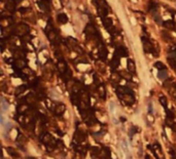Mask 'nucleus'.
<instances>
[{"mask_svg":"<svg viewBox=\"0 0 176 159\" xmlns=\"http://www.w3.org/2000/svg\"><path fill=\"white\" fill-rule=\"evenodd\" d=\"M138 130H139V129H138V127H137V126H132V127L130 128V132H129L130 138H133V137H134V134L138 132Z\"/></svg>","mask_w":176,"mask_h":159,"instance_id":"nucleus-35","label":"nucleus"},{"mask_svg":"<svg viewBox=\"0 0 176 159\" xmlns=\"http://www.w3.org/2000/svg\"><path fill=\"white\" fill-rule=\"evenodd\" d=\"M25 55H26L25 49L17 48V49L14 51V58H15V60H18V59H25Z\"/></svg>","mask_w":176,"mask_h":159,"instance_id":"nucleus-20","label":"nucleus"},{"mask_svg":"<svg viewBox=\"0 0 176 159\" xmlns=\"http://www.w3.org/2000/svg\"><path fill=\"white\" fill-rule=\"evenodd\" d=\"M127 66H128V71H129L131 74L136 72V66H135V63H134L133 60H128Z\"/></svg>","mask_w":176,"mask_h":159,"instance_id":"nucleus-27","label":"nucleus"},{"mask_svg":"<svg viewBox=\"0 0 176 159\" xmlns=\"http://www.w3.org/2000/svg\"><path fill=\"white\" fill-rule=\"evenodd\" d=\"M45 34H46V36H47V39L52 42V43H57L58 42V38H59V36H58V33L56 32V30L54 29V27H53V25L52 24H47V26H46V28H45Z\"/></svg>","mask_w":176,"mask_h":159,"instance_id":"nucleus-6","label":"nucleus"},{"mask_svg":"<svg viewBox=\"0 0 176 159\" xmlns=\"http://www.w3.org/2000/svg\"><path fill=\"white\" fill-rule=\"evenodd\" d=\"M116 94H118V97L120 98V100L122 101L123 104L131 106V105H133L135 103L134 94L130 88L120 85V86L116 87Z\"/></svg>","mask_w":176,"mask_h":159,"instance_id":"nucleus-1","label":"nucleus"},{"mask_svg":"<svg viewBox=\"0 0 176 159\" xmlns=\"http://www.w3.org/2000/svg\"><path fill=\"white\" fill-rule=\"evenodd\" d=\"M17 143H18L20 146H24V145L27 143V139H26V137L20 133V134L18 135V138H17Z\"/></svg>","mask_w":176,"mask_h":159,"instance_id":"nucleus-30","label":"nucleus"},{"mask_svg":"<svg viewBox=\"0 0 176 159\" xmlns=\"http://www.w3.org/2000/svg\"><path fill=\"white\" fill-rule=\"evenodd\" d=\"M17 3L14 1V0H7L6 3H5V8L6 10H8L9 13H14L17 8Z\"/></svg>","mask_w":176,"mask_h":159,"instance_id":"nucleus-18","label":"nucleus"},{"mask_svg":"<svg viewBox=\"0 0 176 159\" xmlns=\"http://www.w3.org/2000/svg\"><path fill=\"white\" fill-rule=\"evenodd\" d=\"M78 97H79V103H78V106H77L78 109L80 111L90 109V96H89V93H87L85 89H82L78 94Z\"/></svg>","mask_w":176,"mask_h":159,"instance_id":"nucleus-2","label":"nucleus"},{"mask_svg":"<svg viewBox=\"0 0 176 159\" xmlns=\"http://www.w3.org/2000/svg\"><path fill=\"white\" fill-rule=\"evenodd\" d=\"M14 69L17 70V71H22L24 68H26V61L25 59H18V60H15L14 64Z\"/></svg>","mask_w":176,"mask_h":159,"instance_id":"nucleus-13","label":"nucleus"},{"mask_svg":"<svg viewBox=\"0 0 176 159\" xmlns=\"http://www.w3.org/2000/svg\"><path fill=\"white\" fill-rule=\"evenodd\" d=\"M27 89V85H20L19 87H17V89H16V95L17 96H20V95H22V94H24L25 93V90Z\"/></svg>","mask_w":176,"mask_h":159,"instance_id":"nucleus-32","label":"nucleus"},{"mask_svg":"<svg viewBox=\"0 0 176 159\" xmlns=\"http://www.w3.org/2000/svg\"><path fill=\"white\" fill-rule=\"evenodd\" d=\"M175 86H176V83H175Z\"/></svg>","mask_w":176,"mask_h":159,"instance_id":"nucleus-41","label":"nucleus"},{"mask_svg":"<svg viewBox=\"0 0 176 159\" xmlns=\"http://www.w3.org/2000/svg\"><path fill=\"white\" fill-rule=\"evenodd\" d=\"M158 77L161 79V80H167L168 79V72L167 70H162V71H159V74H158Z\"/></svg>","mask_w":176,"mask_h":159,"instance_id":"nucleus-31","label":"nucleus"},{"mask_svg":"<svg viewBox=\"0 0 176 159\" xmlns=\"http://www.w3.org/2000/svg\"><path fill=\"white\" fill-rule=\"evenodd\" d=\"M110 79H111V81L113 82V83H120V81H121V79H122V77H121V75L119 74V73H112L111 74V77H110Z\"/></svg>","mask_w":176,"mask_h":159,"instance_id":"nucleus-29","label":"nucleus"},{"mask_svg":"<svg viewBox=\"0 0 176 159\" xmlns=\"http://www.w3.org/2000/svg\"><path fill=\"white\" fill-rule=\"evenodd\" d=\"M98 54H99V58L105 62L107 60V56H108V50L106 48V46L103 44V43H100L99 44V47H98Z\"/></svg>","mask_w":176,"mask_h":159,"instance_id":"nucleus-10","label":"nucleus"},{"mask_svg":"<svg viewBox=\"0 0 176 159\" xmlns=\"http://www.w3.org/2000/svg\"><path fill=\"white\" fill-rule=\"evenodd\" d=\"M163 26L165 28H167L168 30H175L176 28V25H175V22L174 21H171V20H168L166 22L163 23Z\"/></svg>","mask_w":176,"mask_h":159,"instance_id":"nucleus-25","label":"nucleus"},{"mask_svg":"<svg viewBox=\"0 0 176 159\" xmlns=\"http://www.w3.org/2000/svg\"><path fill=\"white\" fill-rule=\"evenodd\" d=\"M73 140L75 142V144L77 145H81L83 146L85 143H86V134L84 132L83 129H76L75 133L73 134Z\"/></svg>","mask_w":176,"mask_h":159,"instance_id":"nucleus-7","label":"nucleus"},{"mask_svg":"<svg viewBox=\"0 0 176 159\" xmlns=\"http://www.w3.org/2000/svg\"><path fill=\"white\" fill-rule=\"evenodd\" d=\"M30 110V106L26 103H23V104H20L18 107H17V112H18V114H23V115H25L28 111Z\"/></svg>","mask_w":176,"mask_h":159,"instance_id":"nucleus-17","label":"nucleus"},{"mask_svg":"<svg viewBox=\"0 0 176 159\" xmlns=\"http://www.w3.org/2000/svg\"><path fill=\"white\" fill-rule=\"evenodd\" d=\"M142 44H143V49H144L145 52H148V53L153 52L154 55H157V56L159 55V54L155 52V47H154V45L152 44V42H151L148 38L142 37Z\"/></svg>","mask_w":176,"mask_h":159,"instance_id":"nucleus-9","label":"nucleus"},{"mask_svg":"<svg viewBox=\"0 0 176 159\" xmlns=\"http://www.w3.org/2000/svg\"><path fill=\"white\" fill-rule=\"evenodd\" d=\"M29 32H30V28L25 23H19L16 26V28H15V35L18 36V37H20V38L28 35Z\"/></svg>","mask_w":176,"mask_h":159,"instance_id":"nucleus-4","label":"nucleus"},{"mask_svg":"<svg viewBox=\"0 0 176 159\" xmlns=\"http://www.w3.org/2000/svg\"><path fill=\"white\" fill-rule=\"evenodd\" d=\"M147 8H148V10L152 14V13H154V12L158 10V3H157L155 1H153V0H149V1H148V6H147Z\"/></svg>","mask_w":176,"mask_h":159,"instance_id":"nucleus-24","label":"nucleus"},{"mask_svg":"<svg viewBox=\"0 0 176 159\" xmlns=\"http://www.w3.org/2000/svg\"><path fill=\"white\" fill-rule=\"evenodd\" d=\"M38 5L45 13H48L50 12V4H48V2L46 1V0H40V1L38 2Z\"/></svg>","mask_w":176,"mask_h":159,"instance_id":"nucleus-23","label":"nucleus"},{"mask_svg":"<svg viewBox=\"0 0 176 159\" xmlns=\"http://www.w3.org/2000/svg\"><path fill=\"white\" fill-rule=\"evenodd\" d=\"M153 67L154 68H157L159 71H162V70H167L166 69V66L162 63V62H155L154 64H153Z\"/></svg>","mask_w":176,"mask_h":159,"instance_id":"nucleus-34","label":"nucleus"},{"mask_svg":"<svg viewBox=\"0 0 176 159\" xmlns=\"http://www.w3.org/2000/svg\"><path fill=\"white\" fill-rule=\"evenodd\" d=\"M81 113V117H82V120L83 122L86 124V125H95L97 123V118L94 114V111L90 108V109H86V110H83V111H80Z\"/></svg>","mask_w":176,"mask_h":159,"instance_id":"nucleus-3","label":"nucleus"},{"mask_svg":"<svg viewBox=\"0 0 176 159\" xmlns=\"http://www.w3.org/2000/svg\"><path fill=\"white\" fill-rule=\"evenodd\" d=\"M149 148L152 151V153L157 159H166L164 152H163V149H162V146L160 145L159 142H154L152 146H149Z\"/></svg>","mask_w":176,"mask_h":159,"instance_id":"nucleus-8","label":"nucleus"},{"mask_svg":"<svg viewBox=\"0 0 176 159\" xmlns=\"http://www.w3.org/2000/svg\"><path fill=\"white\" fill-rule=\"evenodd\" d=\"M0 25H1V28H6V27H11L13 25V20L11 18H1V21H0Z\"/></svg>","mask_w":176,"mask_h":159,"instance_id":"nucleus-22","label":"nucleus"},{"mask_svg":"<svg viewBox=\"0 0 176 159\" xmlns=\"http://www.w3.org/2000/svg\"><path fill=\"white\" fill-rule=\"evenodd\" d=\"M6 151H7V153L11 155V156H13L14 158H19V153H18V151L15 149V148H13V147H7L6 148Z\"/></svg>","mask_w":176,"mask_h":159,"instance_id":"nucleus-28","label":"nucleus"},{"mask_svg":"<svg viewBox=\"0 0 176 159\" xmlns=\"http://www.w3.org/2000/svg\"><path fill=\"white\" fill-rule=\"evenodd\" d=\"M92 158H93V159H102V158H101L100 156H98V155H93Z\"/></svg>","mask_w":176,"mask_h":159,"instance_id":"nucleus-39","label":"nucleus"},{"mask_svg":"<svg viewBox=\"0 0 176 159\" xmlns=\"http://www.w3.org/2000/svg\"><path fill=\"white\" fill-rule=\"evenodd\" d=\"M97 93H98V96L101 99L105 100V98H106V89H105V86H104L103 83L97 86Z\"/></svg>","mask_w":176,"mask_h":159,"instance_id":"nucleus-21","label":"nucleus"},{"mask_svg":"<svg viewBox=\"0 0 176 159\" xmlns=\"http://www.w3.org/2000/svg\"><path fill=\"white\" fill-rule=\"evenodd\" d=\"M160 103L162 104V106H163L165 109H167V104H168V103H167V99H166L165 97H163V96L160 97Z\"/></svg>","mask_w":176,"mask_h":159,"instance_id":"nucleus-36","label":"nucleus"},{"mask_svg":"<svg viewBox=\"0 0 176 159\" xmlns=\"http://www.w3.org/2000/svg\"><path fill=\"white\" fill-rule=\"evenodd\" d=\"M57 20L61 24H67L68 23V17L66 16V14H63V13L57 15Z\"/></svg>","mask_w":176,"mask_h":159,"instance_id":"nucleus-26","label":"nucleus"},{"mask_svg":"<svg viewBox=\"0 0 176 159\" xmlns=\"http://www.w3.org/2000/svg\"><path fill=\"white\" fill-rule=\"evenodd\" d=\"M168 90H169L170 96H171L173 99L176 100V86H175V84H174V85H171V86L168 88Z\"/></svg>","mask_w":176,"mask_h":159,"instance_id":"nucleus-33","label":"nucleus"},{"mask_svg":"<svg viewBox=\"0 0 176 159\" xmlns=\"http://www.w3.org/2000/svg\"><path fill=\"white\" fill-rule=\"evenodd\" d=\"M57 68H58V71H59L62 75H65V74L69 71L67 64H66V62H65L63 59H61V60L58 61V63H57Z\"/></svg>","mask_w":176,"mask_h":159,"instance_id":"nucleus-12","label":"nucleus"},{"mask_svg":"<svg viewBox=\"0 0 176 159\" xmlns=\"http://www.w3.org/2000/svg\"><path fill=\"white\" fill-rule=\"evenodd\" d=\"M115 52H118L121 56H124V58H127V56H128V54H129L127 47H126V46H124V45H119V46L116 47Z\"/></svg>","mask_w":176,"mask_h":159,"instance_id":"nucleus-19","label":"nucleus"},{"mask_svg":"<svg viewBox=\"0 0 176 159\" xmlns=\"http://www.w3.org/2000/svg\"><path fill=\"white\" fill-rule=\"evenodd\" d=\"M93 79H94V82H95V84H96L97 86H98V85H100V84H102V82H101V80H100V78L98 77V75H97V74H94Z\"/></svg>","mask_w":176,"mask_h":159,"instance_id":"nucleus-37","label":"nucleus"},{"mask_svg":"<svg viewBox=\"0 0 176 159\" xmlns=\"http://www.w3.org/2000/svg\"><path fill=\"white\" fill-rule=\"evenodd\" d=\"M122 148H123L124 151L128 152V147H127V143L126 142H122Z\"/></svg>","mask_w":176,"mask_h":159,"instance_id":"nucleus-38","label":"nucleus"},{"mask_svg":"<svg viewBox=\"0 0 176 159\" xmlns=\"http://www.w3.org/2000/svg\"><path fill=\"white\" fill-rule=\"evenodd\" d=\"M65 111H66V106H65L64 104H62V103L56 104V106H55V108H54V110H53V112H54L57 116H62V115L64 114Z\"/></svg>","mask_w":176,"mask_h":159,"instance_id":"nucleus-14","label":"nucleus"},{"mask_svg":"<svg viewBox=\"0 0 176 159\" xmlns=\"http://www.w3.org/2000/svg\"><path fill=\"white\" fill-rule=\"evenodd\" d=\"M40 140H41L42 144H44L47 148H55L56 145L58 144L57 141L55 140V138L48 132L42 133V135H40Z\"/></svg>","mask_w":176,"mask_h":159,"instance_id":"nucleus-5","label":"nucleus"},{"mask_svg":"<svg viewBox=\"0 0 176 159\" xmlns=\"http://www.w3.org/2000/svg\"><path fill=\"white\" fill-rule=\"evenodd\" d=\"M120 60H121V55H120L118 52H115V53L113 54L112 60L110 61V66H111V69H112V70L116 69V68L120 66V63H121Z\"/></svg>","mask_w":176,"mask_h":159,"instance_id":"nucleus-16","label":"nucleus"},{"mask_svg":"<svg viewBox=\"0 0 176 159\" xmlns=\"http://www.w3.org/2000/svg\"><path fill=\"white\" fill-rule=\"evenodd\" d=\"M145 159H151V158H150L149 155H146V156H145Z\"/></svg>","mask_w":176,"mask_h":159,"instance_id":"nucleus-40","label":"nucleus"},{"mask_svg":"<svg viewBox=\"0 0 176 159\" xmlns=\"http://www.w3.org/2000/svg\"><path fill=\"white\" fill-rule=\"evenodd\" d=\"M37 100H38V98H37L36 95L33 94V93L28 94V95L26 96V98H25V101H26V103H27L29 106H34V105H36Z\"/></svg>","mask_w":176,"mask_h":159,"instance_id":"nucleus-15","label":"nucleus"},{"mask_svg":"<svg viewBox=\"0 0 176 159\" xmlns=\"http://www.w3.org/2000/svg\"><path fill=\"white\" fill-rule=\"evenodd\" d=\"M1 35H2L3 40L12 37L13 35H15V28H13V26L6 27V28H1Z\"/></svg>","mask_w":176,"mask_h":159,"instance_id":"nucleus-11","label":"nucleus"}]
</instances>
